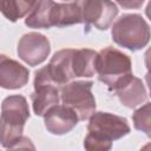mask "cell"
<instances>
[{
	"label": "cell",
	"instance_id": "6da1fadb",
	"mask_svg": "<svg viewBox=\"0 0 151 151\" xmlns=\"http://www.w3.org/2000/svg\"><path fill=\"white\" fill-rule=\"evenodd\" d=\"M28 118V103L24 96L13 94L2 100L0 114V144L4 147H11L22 137L24 126Z\"/></svg>",
	"mask_w": 151,
	"mask_h": 151
},
{
	"label": "cell",
	"instance_id": "7a4b0ae2",
	"mask_svg": "<svg viewBox=\"0 0 151 151\" xmlns=\"http://www.w3.org/2000/svg\"><path fill=\"white\" fill-rule=\"evenodd\" d=\"M96 74H98V80L107 86L109 91H114L132 76L131 59L118 48L104 47L98 52Z\"/></svg>",
	"mask_w": 151,
	"mask_h": 151
},
{
	"label": "cell",
	"instance_id": "3957f363",
	"mask_svg": "<svg viewBox=\"0 0 151 151\" xmlns=\"http://www.w3.org/2000/svg\"><path fill=\"white\" fill-rule=\"evenodd\" d=\"M111 35L118 46L134 52L144 48L149 44L150 26L139 14H123L113 22Z\"/></svg>",
	"mask_w": 151,
	"mask_h": 151
},
{
	"label": "cell",
	"instance_id": "277c9868",
	"mask_svg": "<svg viewBox=\"0 0 151 151\" xmlns=\"http://www.w3.org/2000/svg\"><path fill=\"white\" fill-rule=\"evenodd\" d=\"M93 81L76 80L59 88L63 105L76 112L79 120L88 119L96 112V99L92 93Z\"/></svg>",
	"mask_w": 151,
	"mask_h": 151
},
{
	"label": "cell",
	"instance_id": "5b68a950",
	"mask_svg": "<svg viewBox=\"0 0 151 151\" xmlns=\"http://www.w3.org/2000/svg\"><path fill=\"white\" fill-rule=\"evenodd\" d=\"M81 11V21L85 25V33L91 27L100 31L107 29L118 14L117 4L101 0H83L79 1Z\"/></svg>",
	"mask_w": 151,
	"mask_h": 151
},
{
	"label": "cell",
	"instance_id": "8992f818",
	"mask_svg": "<svg viewBox=\"0 0 151 151\" xmlns=\"http://www.w3.org/2000/svg\"><path fill=\"white\" fill-rule=\"evenodd\" d=\"M59 88L50 78L46 67H41L34 73V91L31 94L33 112L37 116L44 114L59 104L60 92Z\"/></svg>",
	"mask_w": 151,
	"mask_h": 151
},
{
	"label": "cell",
	"instance_id": "52a82bcc",
	"mask_svg": "<svg viewBox=\"0 0 151 151\" xmlns=\"http://www.w3.org/2000/svg\"><path fill=\"white\" fill-rule=\"evenodd\" d=\"M87 131L98 133L113 142L129 134L131 129L126 118L110 112L98 111L88 118Z\"/></svg>",
	"mask_w": 151,
	"mask_h": 151
},
{
	"label": "cell",
	"instance_id": "ba28073f",
	"mask_svg": "<svg viewBox=\"0 0 151 151\" xmlns=\"http://www.w3.org/2000/svg\"><path fill=\"white\" fill-rule=\"evenodd\" d=\"M51 52L50 40L41 33L29 32L24 34L18 42V57L28 66L42 64Z\"/></svg>",
	"mask_w": 151,
	"mask_h": 151
},
{
	"label": "cell",
	"instance_id": "9c48e42d",
	"mask_svg": "<svg viewBox=\"0 0 151 151\" xmlns=\"http://www.w3.org/2000/svg\"><path fill=\"white\" fill-rule=\"evenodd\" d=\"M29 71L19 61L0 54V87L18 90L28 83Z\"/></svg>",
	"mask_w": 151,
	"mask_h": 151
},
{
	"label": "cell",
	"instance_id": "30bf717a",
	"mask_svg": "<svg viewBox=\"0 0 151 151\" xmlns=\"http://www.w3.org/2000/svg\"><path fill=\"white\" fill-rule=\"evenodd\" d=\"M79 119L73 110L65 105H55L44 114V123L52 134L61 136L76 127Z\"/></svg>",
	"mask_w": 151,
	"mask_h": 151
},
{
	"label": "cell",
	"instance_id": "8fae6325",
	"mask_svg": "<svg viewBox=\"0 0 151 151\" xmlns=\"http://www.w3.org/2000/svg\"><path fill=\"white\" fill-rule=\"evenodd\" d=\"M74 51L76 50L73 48H64L55 52L48 65L45 66L51 80L58 87H61L74 79L72 71V58Z\"/></svg>",
	"mask_w": 151,
	"mask_h": 151
},
{
	"label": "cell",
	"instance_id": "7c38bea8",
	"mask_svg": "<svg viewBox=\"0 0 151 151\" xmlns=\"http://www.w3.org/2000/svg\"><path fill=\"white\" fill-rule=\"evenodd\" d=\"M114 93L119 101L129 109H134L147 99V92L144 83L133 74L122 83L114 90Z\"/></svg>",
	"mask_w": 151,
	"mask_h": 151
},
{
	"label": "cell",
	"instance_id": "4fadbf2b",
	"mask_svg": "<svg viewBox=\"0 0 151 151\" xmlns=\"http://www.w3.org/2000/svg\"><path fill=\"white\" fill-rule=\"evenodd\" d=\"M53 6L54 1L40 0L35 1L31 12L26 15L25 25L31 28H51L53 27Z\"/></svg>",
	"mask_w": 151,
	"mask_h": 151
},
{
	"label": "cell",
	"instance_id": "5bb4252c",
	"mask_svg": "<svg viewBox=\"0 0 151 151\" xmlns=\"http://www.w3.org/2000/svg\"><path fill=\"white\" fill-rule=\"evenodd\" d=\"M53 26L65 27L70 25L81 24V11L79 1L72 2H54L52 14Z\"/></svg>",
	"mask_w": 151,
	"mask_h": 151
},
{
	"label": "cell",
	"instance_id": "9a60e30c",
	"mask_svg": "<svg viewBox=\"0 0 151 151\" xmlns=\"http://www.w3.org/2000/svg\"><path fill=\"white\" fill-rule=\"evenodd\" d=\"M97 57H98V52L91 48L76 50L72 58V71L74 78L93 77L96 74Z\"/></svg>",
	"mask_w": 151,
	"mask_h": 151
},
{
	"label": "cell",
	"instance_id": "2e32d148",
	"mask_svg": "<svg viewBox=\"0 0 151 151\" xmlns=\"http://www.w3.org/2000/svg\"><path fill=\"white\" fill-rule=\"evenodd\" d=\"M35 1L27 0H6L0 1V12L5 18L12 22L18 21L20 18L25 17L31 12Z\"/></svg>",
	"mask_w": 151,
	"mask_h": 151
},
{
	"label": "cell",
	"instance_id": "e0dca14e",
	"mask_svg": "<svg viewBox=\"0 0 151 151\" xmlns=\"http://www.w3.org/2000/svg\"><path fill=\"white\" fill-rule=\"evenodd\" d=\"M84 147L86 151H110L112 149V140L98 133L88 132L84 139Z\"/></svg>",
	"mask_w": 151,
	"mask_h": 151
},
{
	"label": "cell",
	"instance_id": "ac0fdd59",
	"mask_svg": "<svg viewBox=\"0 0 151 151\" xmlns=\"http://www.w3.org/2000/svg\"><path fill=\"white\" fill-rule=\"evenodd\" d=\"M133 125L136 130L144 132L147 137L150 136V103H145L142 107L137 109L133 114Z\"/></svg>",
	"mask_w": 151,
	"mask_h": 151
},
{
	"label": "cell",
	"instance_id": "d6986e66",
	"mask_svg": "<svg viewBox=\"0 0 151 151\" xmlns=\"http://www.w3.org/2000/svg\"><path fill=\"white\" fill-rule=\"evenodd\" d=\"M7 151H37L33 142L28 137H21L15 144L8 147Z\"/></svg>",
	"mask_w": 151,
	"mask_h": 151
}]
</instances>
